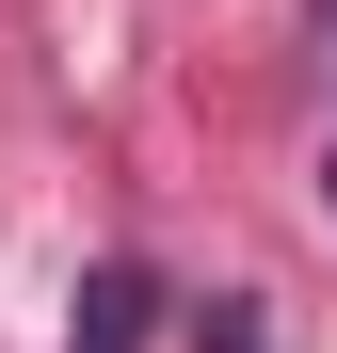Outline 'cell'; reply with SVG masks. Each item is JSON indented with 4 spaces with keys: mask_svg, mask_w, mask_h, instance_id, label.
<instances>
[{
    "mask_svg": "<svg viewBox=\"0 0 337 353\" xmlns=\"http://www.w3.org/2000/svg\"><path fill=\"white\" fill-rule=\"evenodd\" d=\"M321 48H337V0H321Z\"/></svg>",
    "mask_w": 337,
    "mask_h": 353,
    "instance_id": "7a4b0ae2",
    "label": "cell"
},
{
    "mask_svg": "<svg viewBox=\"0 0 337 353\" xmlns=\"http://www.w3.org/2000/svg\"><path fill=\"white\" fill-rule=\"evenodd\" d=\"M321 209H337V161H321Z\"/></svg>",
    "mask_w": 337,
    "mask_h": 353,
    "instance_id": "6da1fadb",
    "label": "cell"
}]
</instances>
